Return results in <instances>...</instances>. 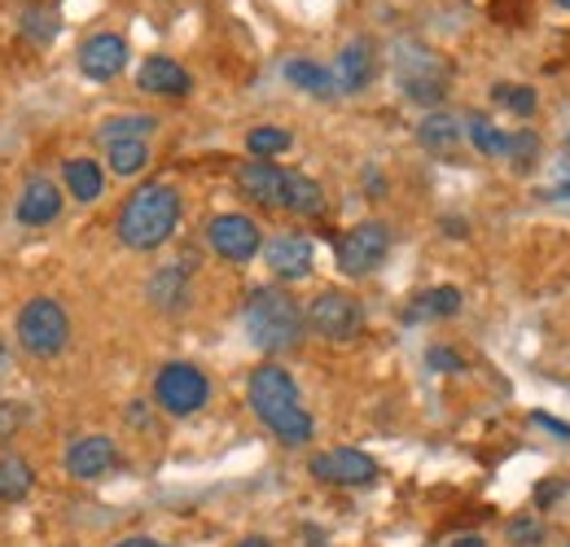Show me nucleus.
I'll list each match as a JSON object with an SVG mask.
<instances>
[{"instance_id": "c03bdc74", "label": "nucleus", "mask_w": 570, "mask_h": 547, "mask_svg": "<svg viewBox=\"0 0 570 547\" xmlns=\"http://www.w3.org/2000/svg\"><path fill=\"white\" fill-rule=\"evenodd\" d=\"M567 149H570V137H567Z\"/></svg>"}, {"instance_id": "79ce46f5", "label": "nucleus", "mask_w": 570, "mask_h": 547, "mask_svg": "<svg viewBox=\"0 0 570 547\" xmlns=\"http://www.w3.org/2000/svg\"><path fill=\"white\" fill-rule=\"evenodd\" d=\"M237 547H273V544H268V539H242Z\"/></svg>"}, {"instance_id": "a19ab883", "label": "nucleus", "mask_w": 570, "mask_h": 547, "mask_svg": "<svg viewBox=\"0 0 570 547\" xmlns=\"http://www.w3.org/2000/svg\"><path fill=\"white\" fill-rule=\"evenodd\" d=\"M9 372V346H4V338H0V377Z\"/></svg>"}, {"instance_id": "72a5a7b5", "label": "nucleus", "mask_w": 570, "mask_h": 547, "mask_svg": "<svg viewBox=\"0 0 570 547\" xmlns=\"http://www.w3.org/2000/svg\"><path fill=\"white\" fill-rule=\"evenodd\" d=\"M567 495V481H540L535 486V504L544 508V504H553V499H562Z\"/></svg>"}, {"instance_id": "b1692460", "label": "nucleus", "mask_w": 570, "mask_h": 547, "mask_svg": "<svg viewBox=\"0 0 570 547\" xmlns=\"http://www.w3.org/2000/svg\"><path fill=\"white\" fill-rule=\"evenodd\" d=\"M285 210H294V215H321V210H325L321 185H316L312 176L289 171V180H285Z\"/></svg>"}, {"instance_id": "f03ea898", "label": "nucleus", "mask_w": 570, "mask_h": 547, "mask_svg": "<svg viewBox=\"0 0 570 547\" xmlns=\"http://www.w3.org/2000/svg\"><path fill=\"white\" fill-rule=\"evenodd\" d=\"M180 223V193L171 185H141L119 210V241L128 250H158Z\"/></svg>"}, {"instance_id": "dca6fc26", "label": "nucleus", "mask_w": 570, "mask_h": 547, "mask_svg": "<svg viewBox=\"0 0 570 547\" xmlns=\"http://www.w3.org/2000/svg\"><path fill=\"white\" fill-rule=\"evenodd\" d=\"M137 88L149 97H189L194 79L176 58H145L141 70H137Z\"/></svg>"}, {"instance_id": "f704fd0d", "label": "nucleus", "mask_w": 570, "mask_h": 547, "mask_svg": "<svg viewBox=\"0 0 570 547\" xmlns=\"http://www.w3.org/2000/svg\"><path fill=\"white\" fill-rule=\"evenodd\" d=\"M509 539H513V544H535V539H540V526H535V521H513V526H509Z\"/></svg>"}, {"instance_id": "c85d7f7f", "label": "nucleus", "mask_w": 570, "mask_h": 547, "mask_svg": "<svg viewBox=\"0 0 570 547\" xmlns=\"http://www.w3.org/2000/svg\"><path fill=\"white\" fill-rule=\"evenodd\" d=\"M294 145V137L285 132V128H273V123H264V128H250V137H246V149L255 153V158H277Z\"/></svg>"}, {"instance_id": "423d86ee", "label": "nucleus", "mask_w": 570, "mask_h": 547, "mask_svg": "<svg viewBox=\"0 0 570 547\" xmlns=\"http://www.w3.org/2000/svg\"><path fill=\"white\" fill-rule=\"evenodd\" d=\"M154 399L167 416H194V411L207 408L212 381L194 364H163L158 377H154Z\"/></svg>"}, {"instance_id": "e433bc0d", "label": "nucleus", "mask_w": 570, "mask_h": 547, "mask_svg": "<svg viewBox=\"0 0 570 547\" xmlns=\"http://www.w3.org/2000/svg\"><path fill=\"white\" fill-rule=\"evenodd\" d=\"M531 420H535L540 429H549V434H558L562 442H570V425H562V420H553V416H544V411H531Z\"/></svg>"}, {"instance_id": "412c9836", "label": "nucleus", "mask_w": 570, "mask_h": 547, "mask_svg": "<svg viewBox=\"0 0 570 547\" xmlns=\"http://www.w3.org/2000/svg\"><path fill=\"white\" fill-rule=\"evenodd\" d=\"M31 486H36V469H31L18 451H0V504L27 499Z\"/></svg>"}, {"instance_id": "a878e982", "label": "nucleus", "mask_w": 570, "mask_h": 547, "mask_svg": "<svg viewBox=\"0 0 570 547\" xmlns=\"http://www.w3.org/2000/svg\"><path fill=\"white\" fill-rule=\"evenodd\" d=\"M465 137H470V145H474L483 158H504V153H509V137L500 132L492 119H483V115H470V119H465Z\"/></svg>"}, {"instance_id": "c9c22d12", "label": "nucleus", "mask_w": 570, "mask_h": 547, "mask_svg": "<svg viewBox=\"0 0 570 547\" xmlns=\"http://www.w3.org/2000/svg\"><path fill=\"white\" fill-rule=\"evenodd\" d=\"M18 425H22V411H18V404H0V438H9Z\"/></svg>"}, {"instance_id": "6e6552de", "label": "nucleus", "mask_w": 570, "mask_h": 547, "mask_svg": "<svg viewBox=\"0 0 570 547\" xmlns=\"http://www.w3.org/2000/svg\"><path fill=\"white\" fill-rule=\"evenodd\" d=\"M386 250H391V228L377 219H364L352 232H343V241H338V272L368 276L373 268H382Z\"/></svg>"}, {"instance_id": "9d476101", "label": "nucleus", "mask_w": 570, "mask_h": 547, "mask_svg": "<svg viewBox=\"0 0 570 547\" xmlns=\"http://www.w3.org/2000/svg\"><path fill=\"white\" fill-rule=\"evenodd\" d=\"M377 474H382L377 460L356 447H334V451L312 456V478L330 481V486H373Z\"/></svg>"}, {"instance_id": "f8f14e48", "label": "nucleus", "mask_w": 570, "mask_h": 547, "mask_svg": "<svg viewBox=\"0 0 570 547\" xmlns=\"http://www.w3.org/2000/svg\"><path fill=\"white\" fill-rule=\"evenodd\" d=\"M115 465H119V451H115V438H106V434H83L67 447V474L75 481L106 478Z\"/></svg>"}, {"instance_id": "2f4dec72", "label": "nucleus", "mask_w": 570, "mask_h": 547, "mask_svg": "<svg viewBox=\"0 0 570 547\" xmlns=\"http://www.w3.org/2000/svg\"><path fill=\"white\" fill-rule=\"evenodd\" d=\"M426 368L430 372H465V359L448 346H430L426 350Z\"/></svg>"}, {"instance_id": "473e14b6", "label": "nucleus", "mask_w": 570, "mask_h": 547, "mask_svg": "<svg viewBox=\"0 0 570 547\" xmlns=\"http://www.w3.org/2000/svg\"><path fill=\"white\" fill-rule=\"evenodd\" d=\"M544 198L549 202H570V158L562 162V171H558V180L544 189Z\"/></svg>"}, {"instance_id": "7ed1b4c3", "label": "nucleus", "mask_w": 570, "mask_h": 547, "mask_svg": "<svg viewBox=\"0 0 570 547\" xmlns=\"http://www.w3.org/2000/svg\"><path fill=\"white\" fill-rule=\"evenodd\" d=\"M242 325H246V338L259 346V350L282 355V350H294V346H298L303 329H307V316H303V307H298L285 289L259 285V289H250V298H246Z\"/></svg>"}, {"instance_id": "2eb2a0df", "label": "nucleus", "mask_w": 570, "mask_h": 547, "mask_svg": "<svg viewBox=\"0 0 570 547\" xmlns=\"http://www.w3.org/2000/svg\"><path fill=\"white\" fill-rule=\"evenodd\" d=\"M58 215H62V189H58L49 176H31V180L22 185V198H18V223H27V228H49Z\"/></svg>"}, {"instance_id": "393cba45", "label": "nucleus", "mask_w": 570, "mask_h": 547, "mask_svg": "<svg viewBox=\"0 0 570 547\" xmlns=\"http://www.w3.org/2000/svg\"><path fill=\"white\" fill-rule=\"evenodd\" d=\"M106 162L115 176H141L145 162H149V145L145 140H115V145H106Z\"/></svg>"}, {"instance_id": "58836bf2", "label": "nucleus", "mask_w": 570, "mask_h": 547, "mask_svg": "<svg viewBox=\"0 0 570 547\" xmlns=\"http://www.w3.org/2000/svg\"><path fill=\"white\" fill-rule=\"evenodd\" d=\"M439 228H443L448 237H465V219H443Z\"/></svg>"}, {"instance_id": "cd10ccee", "label": "nucleus", "mask_w": 570, "mask_h": 547, "mask_svg": "<svg viewBox=\"0 0 570 547\" xmlns=\"http://www.w3.org/2000/svg\"><path fill=\"white\" fill-rule=\"evenodd\" d=\"M58 31H62V22H58L53 9H36V4L22 9V36H27L31 44H53Z\"/></svg>"}, {"instance_id": "5701e85b", "label": "nucleus", "mask_w": 570, "mask_h": 547, "mask_svg": "<svg viewBox=\"0 0 570 547\" xmlns=\"http://www.w3.org/2000/svg\"><path fill=\"white\" fill-rule=\"evenodd\" d=\"M62 176H67V189H71L75 202H97L101 189H106V176H101V167L92 158H71L62 167Z\"/></svg>"}, {"instance_id": "39448f33", "label": "nucleus", "mask_w": 570, "mask_h": 547, "mask_svg": "<svg viewBox=\"0 0 570 547\" xmlns=\"http://www.w3.org/2000/svg\"><path fill=\"white\" fill-rule=\"evenodd\" d=\"M71 342V316L58 298H31L18 311V346L36 359H53Z\"/></svg>"}, {"instance_id": "f257e3e1", "label": "nucleus", "mask_w": 570, "mask_h": 547, "mask_svg": "<svg viewBox=\"0 0 570 547\" xmlns=\"http://www.w3.org/2000/svg\"><path fill=\"white\" fill-rule=\"evenodd\" d=\"M246 399H250L255 416L282 438L285 447H303V442L312 438L316 425H312V416H307L303 399H298L294 377L285 372L282 364L255 368V372H250V386H246Z\"/></svg>"}, {"instance_id": "9b49d317", "label": "nucleus", "mask_w": 570, "mask_h": 547, "mask_svg": "<svg viewBox=\"0 0 570 547\" xmlns=\"http://www.w3.org/2000/svg\"><path fill=\"white\" fill-rule=\"evenodd\" d=\"M128 67V40L115 36V31H101V36H88L79 44V74L92 79V83H106L115 74H124Z\"/></svg>"}, {"instance_id": "6ab92c4d", "label": "nucleus", "mask_w": 570, "mask_h": 547, "mask_svg": "<svg viewBox=\"0 0 570 547\" xmlns=\"http://www.w3.org/2000/svg\"><path fill=\"white\" fill-rule=\"evenodd\" d=\"M461 311V289L456 285H434L426 294H417L404 307V325H430V320H448Z\"/></svg>"}, {"instance_id": "ea45409f", "label": "nucleus", "mask_w": 570, "mask_h": 547, "mask_svg": "<svg viewBox=\"0 0 570 547\" xmlns=\"http://www.w3.org/2000/svg\"><path fill=\"white\" fill-rule=\"evenodd\" d=\"M448 547H488V544H483L479 535H461V539H452Z\"/></svg>"}, {"instance_id": "c756f323", "label": "nucleus", "mask_w": 570, "mask_h": 547, "mask_svg": "<svg viewBox=\"0 0 570 547\" xmlns=\"http://www.w3.org/2000/svg\"><path fill=\"white\" fill-rule=\"evenodd\" d=\"M492 97H497L504 110H513L518 119H531L535 106H540V101H535V88H527V83H497Z\"/></svg>"}, {"instance_id": "f3484780", "label": "nucleus", "mask_w": 570, "mask_h": 547, "mask_svg": "<svg viewBox=\"0 0 570 547\" xmlns=\"http://www.w3.org/2000/svg\"><path fill=\"white\" fill-rule=\"evenodd\" d=\"M373 44L360 36L352 44H343V53H338V62H334V79H338V92L343 97H352V92H364L368 83H373Z\"/></svg>"}, {"instance_id": "aec40b11", "label": "nucleus", "mask_w": 570, "mask_h": 547, "mask_svg": "<svg viewBox=\"0 0 570 547\" xmlns=\"http://www.w3.org/2000/svg\"><path fill=\"white\" fill-rule=\"evenodd\" d=\"M417 140L426 145L430 153H452L465 140V119H456L448 110H430L426 119L417 123Z\"/></svg>"}, {"instance_id": "37998d69", "label": "nucleus", "mask_w": 570, "mask_h": 547, "mask_svg": "<svg viewBox=\"0 0 570 547\" xmlns=\"http://www.w3.org/2000/svg\"><path fill=\"white\" fill-rule=\"evenodd\" d=\"M553 4H562V9H567V13H570V0H553Z\"/></svg>"}, {"instance_id": "7c9ffc66", "label": "nucleus", "mask_w": 570, "mask_h": 547, "mask_svg": "<svg viewBox=\"0 0 570 547\" xmlns=\"http://www.w3.org/2000/svg\"><path fill=\"white\" fill-rule=\"evenodd\" d=\"M504 158H513L518 171H531V167L540 162V137H535L531 128H518V132L509 137V153H504Z\"/></svg>"}, {"instance_id": "a18cd8bd", "label": "nucleus", "mask_w": 570, "mask_h": 547, "mask_svg": "<svg viewBox=\"0 0 570 547\" xmlns=\"http://www.w3.org/2000/svg\"><path fill=\"white\" fill-rule=\"evenodd\" d=\"M567 547H570V544H567Z\"/></svg>"}, {"instance_id": "20e7f679", "label": "nucleus", "mask_w": 570, "mask_h": 547, "mask_svg": "<svg viewBox=\"0 0 570 547\" xmlns=\"http://www.w3.org/2000/svg\"><path fill=\"white\" fill-rule=\"evenodd\" d=\"M395 83H400V92L409 101L439 106L448 97V67H443V58L434 49H426V44L400 40L395 44Z\"/></svg>"}, {"instance_id": "1a4fd4ad", "label": "nucleus", "mask_w": 570, "mask_h": 547, "mask_svg": "<svg viewBox=\"0 0 570 547\" xmlns=\"http://www.w3.org/2000/svg\"><path fill=\"white\" fill-rule=\"evenodd\" d=\"M207 241H212V250L219 259H228V263H250V259L259 255V223H255L250 215H237V210L215 215L212 223H207Z\"/></svg>"}, {"instance_id": "4c0bfd02", "label": "nucleus", "mask_w": 570, "mask_h": 547, "mask_svg": "<svg viewBox=\"0 0 570 547\" xmlns=\"http://www.w3.org/2000/svg\"><path fill=\"white\" fill-rule=\"evenodd\" d=\"M115 547H171V544H158V539H145V535H132V539H119Z\"/></svg>"}, {"instance_id": "a211bd4d", "label": "nucleus", "mask_w": 570, "mask_h": 547, "mask_svg": "<svg viewBox=\"0 0 570 547\" xmlns=\"http://www.w3.org/2000/svg\"><path fill=\"white\" fill-rule=\"evenodd\" d=\"M145 298H149L158 311H167V316L185 311V307H189V272H185V263L158 268V272L149 276V285H145Z\"/></svg>"}, {"instance_id": "bb28decb", "label": "nucleus", "mask_w": 570, "mask_h": 547, "mask_svg": "<svg viewBox=\"0 0 570 547\" xmlns=\"http://www.w3.org/2000/svg\"><path fill=\"white\" fill-rule=\"evenodd\" d=\"M154 128H158L154 115H119V119H106L97 128V137L106 140V145H115V140H145Z\"/></svg>"}, {"instance_id": "4468645a", "label": "nucleus", "mask_w": 570, "mask_h": 547, "mask_svg": "<svg viewBox=\"0 0 570 547\" xmlns=\"http://www.w3.org/2000/svg\"><path fill=\"white\" fill-rule=\"evenodd\" d=\"M285 180L289 171H282L273 158H255L237 167V189L259 206H285Z\"/></svg>"}, {"instance_id": "4be33fe9", "label": "nucleus", "mask_w": 570, "mask_h": 547, "mask_svg": "<svg viewBox=\"0 0 570 547\" xmlns=\"http://www.w3.org/2000/svg\"><path fill=\"white\" fill-rule=\"evenodd\" d=\"M285 79H289L294 88H303V92L321 97V101L338 97V79H334V70L316 67V62H307V58H294V62H285Z\"/></svg>"}, {"instance_id": "ddd939ff", "label": "nucleus", "mask_w": 570, "mask_h": 547, "mask_svg": "<svg viewBox=\"0 0 570 547\" xmlns=\"http://www.w3.org/2000/svg\"><path fill=\"white\" fill-rule=\"evenodd\" d=\"M264 259H268V268H273L277 280H303V276H312L316 246H312L303 232H282V237H273V241H268Z\"/></svg>"}, {"instance_id": "0eeeda50", "label": "nucleus", "mask_w": 570, "mask_h": 547, "mask_svg": "<svg viewBox=\"0 0 570 547\" xmlns=\"http://www.w3.org/2000/svg\"><path fill=\"white\" fill-rule=\"evenodd\" d=\"M307 329L321 334L325 342H352L364 329V307L343 289H325L307 307Z\"/></svg>"}]
</instances>
